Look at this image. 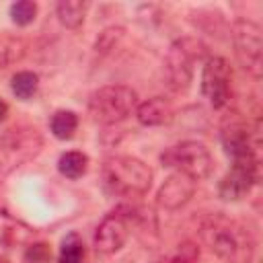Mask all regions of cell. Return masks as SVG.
Wrapping results in <instances>:
<instances>
[{"mask_svg": "<svg viewBox=\"0 0 263 263\" xmlns=\"http://www.w3.org/2000/svg\"><path fill=\"white\" fill-rule=\"evenodd\" d=\"M199 238L226 263H251L255 257V238L251 230L224 214H208L201 218Z\"/></svg>", "mask_w": 263, "mask_h": 263, "instance_id": "obj_1", "label": "cell"}, {"mask_svg": "<svg viewBox=\"0 0 263 263\" xmlns=\"http://www.w3.org/2000/svg\"><path fill=\"white\" fill-rule=\"evenodd\" d=\"M101 177L105 189L119 197H140L152 187V168L136 156L115 154L105 158Z\"/></svg>", "mask_w": 263, "mask_h": 263, "instance_id": "obj_2", "label": "cell"}, {"mask_svg": "<svg viewBox=\"0 0 263 263\" xmlns=\"http://www.w3.org/2000/svg\"><path fill=\"white\" fill-rule=\"evenodd\" d=\"M208 45L197 37H179L171 43L164 60L166 80L168 86L177 92H185L195 76V66L199 62H205Z\"/></svg>", "mask_w": 263, "mask_h": 263, "instance_id": "obj_3", "label": "cell"}, {"mask_svg": "<svg viewBox=\"0 0 263 263\" xmlns=\"http://www.w3.org/2000/svg\"><path fill=\"white\" fill-rule=\"evenodd\" d=\"M138 92L125 84H107L88 99V113L101 125H115L127 119L138 107Z\"/></svg>", "mask_w": 263, "mask_h": 263, "instance_id": "obj_4", "label": "cell"}, {"mask_svg": "<svg viewBox=\"0 0 263 263\" xmlns=\"http://www.w3.org/2000/svg\"><path fill=\"white\" fill-rule=\"evenodd\" d=\"M43 148V138L35 127L16 125L0 136V175H8L33 160Z\"/></svg>", "mask_w": 263, "mask_h": 263, "instance_id": "obj_5", "label": "cell"}, {"mask_svg": "<svg viewBox=\"0 0 263 263\" xmlns=\"http://www.w3.org/2000/svg\"><path fill=\"white\" fill-rule=\"evenodd\" d=\"M160 160L164 166L175 168L177 173H183L191 177L193 181L208 179L214 171V158L205 144L197 140H183L171 148H166L160 154Z\"/></svg>", "mask_w": 263, "mask_h": 263, "instance_id": "obj_6", "label": "cell"}, {"mask_svg": "<svg viewBox=\"0 0 263 263\" xmlns=\"http://www.w3.org/2000/svg\"><path fill=\"white\" fill-rule=\"evenodd\" d=\"M234 55L242 70L253 78H261L263 72V37L261 27L251 18H236L232 25Z\"/></svg>", "mask_w": 263, "mask_h": 263, "instance_id": "obj_7", "label": "cell"}, {"mask_svg": "<svg viewBox=\"0 0 263 263\" xmlns=\"http://www.w3.org/2000/svg\"><path fill=\"white\" fill-rule=\"evenodd\" d=\"M230 82H232V70L228 60L222 55H210L203 62V70H201V92L214 109H222L228 105Z\"/></svg>", "mask_w": 263, "mask_h": 263, "instance_id": "obj_8", "label": "cell"}, {"mask_svg": "<svg viewBox=\"0 0 263 263\" xmlns=\"http://www.w3.org/2000/svg\"><path fill=\"white\" fill-rule=\"evenodd\" d=\"M259 179V162L257 158L247 160H232V166L220 179L218 195L224 201H238L251 193Z\"/></svg>", "mask_w": 263, "mask_h": 263, "instance_id": "obj_9", "label": "cell"}, {"mask_svg": "<svg viewBox=\"0 0 263 263\" xmlns=\"http://www.w3.org/2000/svg\"><path fill=\"white\" fill-rule=\"evenodd\" d=\"M220 142L226 150V154L232 160H247V158H257L255 156V146L251 140V132L247 121L238 113H230L220 127Z\"/></svg>", "mask_w": 263, "mask_h": 263, "instance_id": "obj_10", "label": "cell"}, {"mask_svg": "<svg viewBox=\"0 0 263 263\" xmlns=\"http://www.w3.org/2000/svg\"><path fill=\"white\" fill-rule=\"evenodd\" d=\"M127 236L129 226L125 216L119 212H111L99 222L95 230V249L103 255H113L127 242Z\"/></svg>", "mask_w": 263, "mask_h": 263, "instance_id": "obj_11", "label": "cell"}, {"mask_svg": "<svg viewBox=\"0 0 263 263\" xmlns=\"http://www.w3.org/2000/svg\"><path fill=\"white\" fill-rule=\"evenodd\" d=\"M195 185L197 181H193L191 177L183 175V173H173L164 179V183L160 185L158 193H156V203L162 210L175 212L181 210L185 203L191 201L193 193H195Z\"/></svg>", "mask_w": 263, "mask_h": 263, "instance_id": "obj_12", "label": "cell"}, {"mask_svg": "<svg viewBox=\"0 0 263 263\" xmlns=\"http://www.w3.org/2000/svg\"><path fill=\"white\" fill-rule=\"evenodd\" d=\"M136 119L146 125V127H158V125H166L173 121L175 111L173 105L164 99V97H150L142 103H138L136 107Z\"/></svg>", "mask_w": 263, "mask_h": 263, "instance_id": "obj_13", "label": "cell"}, {"mask_svg": "<svg viewBox=\"0 0 263 263\" xmlns=\"http://www.w3.org/2000/svg\"><path fill=\"white\" fill-rule=\"evenodd\" d=\"M33 238L35 230L27 222L0 210V247H21L33 242Z\"/></svg>", "mask_w": 263, "mask_h": 263, "instance_id": "obj_14", "label": "cell"}, {"mask_svg": "<svg viewBox=\"0 0 263 263\" xmlns=\"http://www.w3.org/2000/svg\"><path fill=\"white\" fill-rule=\"evenodd\" d=\"M29 43L21 35L4 33L0 35V68H8L16 62H21L27 55Z\"/></svg>", "mask_w": 263, "mask_h": 263, "instance_id": "obj_15", "label": "cell"}, {"mask_svg": "<svg viewBox=\"0 0 263 263\" xmlns=\"http://www.w3.org/2000/svg\"><path fill=\"white\" fill-rule=\"evenodd\" d=\"M86 8L88 4L82 0H62L55 4L58 18L66 29H80L86 16Z\"/></svg>", "mask_w": 263, "mask_h": 263, "instance_id": "obj_16", "label": "cell"}, {"mask_svg": "<svg viewBox=\"0 0 263 263\" xmlns=\"http://www.w3.org/2000/svg\"><path fill=\"white\" fill-rule=\"evenodd\" d=\"M88 168V156L80 150H68L58 158V171L68 179H80Z\"/></svg>", "mask_w": 263, "mask_h": 263, "instance_id": "obj_17", "label": "cell"}, {"mask_svg": "<svg viewBox=\"0 0 263 263\" xmlns=\"http://www.w3.org/2000/svg\"><path fill=\"white\" fill-rule=\"evenodd\" d=\"M49 129L58 140H70L78 129V115L70 109H60L51 115Z\"/></svg>", "mask_w": 263, "mask_h": 263, "instance_id": "obj_18", "label": "cell"}, {"mask_svg": "<svg viewBox=\"0 0 263 263\" xmlns=\"http://www.w3.org/2000/svg\"><path fill=\"white\" fill-rule=\"evenodd\" d=\"M10 88L14 92L16 99L21 101H29L31 97H35L37 88H39V76L35 72L29 70H21L10 78Z\"/></svg>", "mask_w": 263, "mask_h": 263, "instance_id": "obj_19", "label": "cell"}, {"mask_svg": "<svg viewBox=\"0 0 263 263\" xmlns=\"http://www.w3.org/2000/svg\"><path fill=\"white\" fill-rule=\"evenodd\" d=\"M84 259V242L76 232H70L60 247L58 263H82Z\"/></svg>", "mask_w": 263, "mask_h": 263, "instance_id": "obj_20", "label": "cell"}, {"mask_svg": "<svg viewBox=\"0 0 263 263\" xmlns=\"http://www.w3.org/2000/svg\"><path fill=\"white\" fill-rule=\"evenodd\" d=\"M37 16V4L31 0H18L14 4H10V18L14 25L18 27H27L35 21Z\"/></svg>", "mask_w": 263, "mask_h": 263, "instance_id": "obj_21", "label": "cell"}, {"mask_svg": "<svg viewBox=\"0 0 263 263\" xmlns=\"http://www.w3.org/2000/svg\"><path fill=\"white\" fill-rule=\"evenodd\" d=\"M123 29L121 27H109V29H105L101 35H99V39H97V51H101V53H107V51H111V49H115V45L123 39Z\"/></svg>", "mask_w": 263, "mask_h": 263, "instance_id": "obj_22", "label": "cell"}, {"mask_svg": "<svg viewBox=\"0 0 263 263\" xmlns=\"http://www.w3.org/2000/svg\"><path fill=\"white\" fill-rule=\"evenodd\" d=\"M51 249L47 242H29L25 251V263H49Z\"/></svg>", "mask_w": 263, "mask_h": 263, "instance_id": "obj_23", "label": "cell"}, {"mask_svg": "<svg viewBox=\"0 0 263 263\" xmlns=\"http://www.w3.org/2000/svg\"><path fill=\"white\" fill-rule=\"evenodd\" d=\"M154 263H191L183 253L179 255H164V257H158Z\"/></svg>", "mask_w": 263, "mask_h": 263, "instance_id": "obj_24", "label": "cell"}, {"mask_svg": "<svg viewBox=\"0 0 263 263\" xmlns=\"http://www.w3.org/2000/svg\"><path fill=\"white\" fill-rule=\"evenodd\" d=\"M6 115H8V105H6V103L0 99V123L6 119Z\"/></svg>", "mask_w": 263, "mask_h": 263, "instance_id": "obj_25", "label": "cell"}, {"mask_svg": "<svg viewBox=\"0 0 263 263\" xmlns=\"http://www.w3.org/2000/svg\"><path fill=\"white\" fill-rule=\"evenodd\" d=\"M0 263H8V261H6V259H0Z\"/></svg>", "mask_w": 263, "mask_h": 263, "instance_id": "obj_26", "label": "cell"}]
</instances>
